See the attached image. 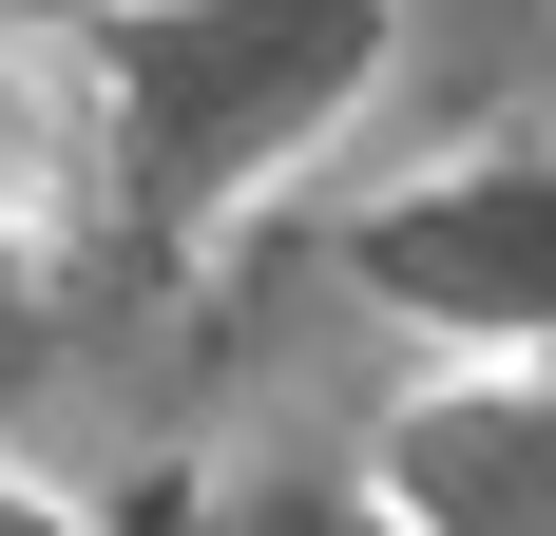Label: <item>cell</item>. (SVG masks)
Returning a JSON list of instances; mask_svg holds the SVG:
<instances>
[{"label": "cell", "mask_w": 556, "mask_h": 536, "mask_svg": "<svg viewBox=\"0 0 556 536\" xmlns=\"http://www.w3.org/2000/svg\"><path fill=\"white\" fill-rule=\"evenodd\" d=\"M77 39H97V97H115V173L173 230H212L269 192V154H307L365 97L384 0H97Z\"/></svg>", "instance_id": "6da1fadb"}, {"label": "cell", "mask_w": 556, "mask_h": 536, "mask_svg": "<svg viewBox=\"0 0 556 536\" xmlns=\"http://www.w3.org/2000/svg\"><path fill=\"white\" fill-rule=\"evenodd\" d=\"M365 307H403L442 365H556V154L365 212Z\"/></svg>", "instance_id": "7a4b0ae2"}, {"label": "cell", "mask_w": 556, "mask_h": 536, "mask_svg": "<svg viewBox=\"0 0 556 536\" xmlns=\"http://www.w3.org/2000/svg\"><path fill=\"white\" fill-rule=\"evenodd\" d=\"M365 498L403 536H556V365H422L365 422Z\"/></svg>", "instance_id": "3957f363"}, {"label": "cell", "mask_w": 556, "mask_h": 536, "mask_svg": "<svg viewBox=\"0 0 556 536\" xmlns=\"http://www.w3.org/2000/svg\"><path fill=\"white\" fill-rule=\"evenodd\" d=\"M115 192V97H97V39H39L0 20V250H58L97 230Z\"/></svg>", "instance_id": "277c9868"}, {"label": "cell", "mask_w": 556, "mask_h": 536, "mask_svg": "<svg viewBox=\"0 0 556 536\" xmlns=\"http://www.w3.org/2000/svg\"><path fill=\"white\" fill-rule=\"evenodd\" d=\"M212 536H403V518H384L365 480H269V498H230Z\"/></svg>", "instance_id": "5b68a950"}, {"label": "cell", "mask_w": 556, "mask_h": 536, "mask_svg": "<svg viewBox=\"0 0 556 536\" xmlns=\"http://www.w3.org/2000/svg\"><path fill=\"white\" fill-rule=\"evenodd\" d=\"M0 536H97V518H77V498H39L20 460H0Z\"/></svg>", "instance_id": "8992f818"}]
</instances>
